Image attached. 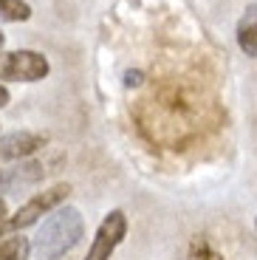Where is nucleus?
Here are the masks:
<instances>
[{
    "label": "nucleus",
    "mask_w": 257,
    "mask_h": 260,
    "mask_svg": "<svg viewBox=\"0 0 257 260\" xmlns=\"http://www.w3.org/2000/svg\"><path fill=\"white\" fill-rule=\"evenodd\" d=\"M85 235V218L77 207H59L43 221L31 241V260H59Z\"/></svg>",
    "instance_id": "nucleus-1"
},
{
    "label": "nucleus",
    "mask_w": 257,
    "mask_h": 260,
    "mask_svg": "<svg viewBox=\"0 0 257 260\" xmlns=\"http://www.w3.org/2000/svg\"><path fill=\"white\" fill-rule=\"evenodd\" d=\"M68 195H71V184H54V187H48V189H43V192L31 195V198H28L17 212L9 215L6 221L0 223V238H3V235L23 232V229L34 226L43 215H48V212H54V209L62 207Z\"/></svg>",
    "instance_id": "nucleus-2"
},
{
    "label": "nucleus",
    "mask_w": 257,
    "mask_h": 260,
    "mask_svg": "<svg viewBox=\"0 0 257 260\" xmlns=\"http://www.w3.org/2000/svg\"><path fill=\"white\" fill-rule=\"evenodd\" d=\"M51 74L48 57L31 48H20V51H0V79H12V82H40Z\"/></svg>",
    "instance_id": "nucleus-3"
},
{
    "label": "nucleus",
    "mask_w": 257,
    "mask_h": 260,
    "mask_svg": "<svg viewBox=\"0 0 257 260\" xmlns=\"http://www.w3.org/2000/svg\"><path fill=\"white\" fill-rule=\"evenodd\" d=\"M124 238H127V215L122 209H110L102 218V223H99L85 260H110V254L119 249V243Z\"/></svg>",
    "instance_id": "nucleus-4"
},
{
    "label": "nucleus",
    "mask_w": 257,
    "mask_h": 260,
    "mask_svg": "<svg viewBox=\"0 0 257 260\" xmlns=\"http://www.w3.org/2000/svg\"><path fill=\"white\" fill-rule=\"evenodd\" d=\"M45 144H48V136L45 133H31V130H17V133L0 136V167L26 161L34 153H40Z\"/></svg>",
    "instance_id": "nucleus-5"
},
{
    "label": "nucleus",
    "mask_w": 257,
    "mask_h": 260,
    "mask_svg": "<svg viewBox=\"0 0 257 260\" xmlns=\"http://www.w3.org/2000/svg\"><path fill=\"white\" fill-rule=\"evenodd\" d=\"M48 173L45 164L40 161H17L12 167H0V192H20L26 187H34L37 181H43V176Z\"/></svg>",
    "instance_id": "nucleus-6"
},
{
    "label": "nucleus",
    "mask_w": 257,
    "mask_h": 260,
    "mask_svg": "<svg viewBox=\"0 0 257 260\" xmlns=\"http://www.w3.org/2000/svg\"><path fill=\"white\" fill-rule=\"evenodd\" d=\"M238 48L246 57H257V6L246 9V14L238 23Z\"/></svg>",
    "instance_id": "nucleus-7"
},
{
    "label": "nucleus",
    "mask_w": 257,
    "mask_h": 260,
    "mask_svg": "<svg viewBox=\"0 0 257 260\" xmlns=\"http://www.w3.org/2000/svg\"><path fill=\"white\" fill-rule=\"evenodd\" d=\"M0 260H31V241L23 235H9L0 241Z\"/></svg>",
    "instance_id": "nucleus-8"
},
{
    "label": "nucleus",
    "mask_w": 257,
    "mask_h": 260,
    "mask_svg": "<svg viewBox=\"0 0 257 260\" xmlns=\"http://www.w3.org/2000/svg\"><path fill=\"white\" fill-rule=\"evenodd\" d=\"M31 17V6L26 0H0V23H26Z\"/></svg>",
    "instance_id": "nucleus-9"
},
{
    "label": "nucleus",
    "mask_w": 257,
    "mask_h": 260,
    "mask_svg": "<svg viewBox=\"0 0 257 260\" xmlns=\"http://www.w3.org/2000/svg\"><path fill=\"white\" fill-rule=\"evenodd\" d=\"M186 260H223V254L215 252L212 243L206 241V238H195V241L189 243V254H186Z\"/></svg>",
    "instance_id": "nucleus-10"
},
{
    "label": "nucleus",
    "mask_w": 257,
    "mask_h": 260,
    "mask_svg": "<svg viewBox=\"0 0 257 260\" xmlns=\"http://www.w3.org/2000/svg\"><path fill=\"white\" fill-rule=\"evenodd\" d=\"M142 82H144V74L142 71H127V74H124V85H127V88H139Z\"/></svg>",
    "instance_id": "nucleus-11"
},
{
    "label": "nucleus",
    "mask_w": 257,
    "mask_h": 260,
    "mask_svg": "<svg viewBox=\"0 0 257 260\" xmlns=\"http://www.w3.org/2000/svg\"><path fill=\"white\" fill-rule=\"evenodd\" d=\"M6 105H9V91L0 85V108H6Z\"/></svg>",
    "instance_id": "nucleus-12"
},
{
    "label": "nucleus",
    "mask_w": 257,
    "mask_h": 260,
    "mask_svg": "<svg viewBox=\"0 0 257 260\" xmlns=\"http://www.w3.org/2000/svg\"><path fill=\"white\" fill-rule=\"evenodd\" d=\"M6 218H9V212H6V204H3V201H0V223H3V221H6Z\"/></svg>",
    "instance_id": "nucleus-13"
},
{
    "label": "nucleus",
    "mask_w": 257,
    "mask_h": 260,
    "mask_svg": "<svg viewBox=\"0 0 257 260\" xmlns=\"http://www.w3.org/2000/svg\"><path fill=\"white\" fill-rule=\"evenodd\" d=\"M3 43H6V37H3V34H0V48H3Z\"/></svg>",
    "instance_id": "nucleus-14"
},
{
    "label": "nucleus",
    "mask_w": 257,
    "mask_h": 260,
    "mask_svg": "<svg viewBox=\"0 0 257 260\" xmlns=\"http://www.w3.org/2000/svg\"><path fill=\"white\" fill-rule=\"evenodd\" d=\"M254 229H257V218H254Z\"/></svg>",
    "instance_id": "nucleus-15"
}]
</instances>
